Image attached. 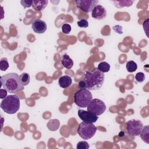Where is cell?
<instances>
[{
  "label": "cell",
  "mask_w": 149,
  "mask_h": 149,
  "mask_svg": "<svg viewBox=\"0 0 149 149\" xmlns=\"http://www.w3.org/2000/svg\"><path fill=\"white\" fill-rule=\"evenodd\" d=\"M2 87L10 93H16L24 90L19 80V76L16 73H9L1 77Z\"/></svg>",
  "instance_id": "cell-2"
},
{
  "label": "cell",
  "mask_w": 149,
  "mask_h": 149,
  "mask_svg": "<svg viewBox=\"0 0 149 149\" xmlns=\"http://www.w3.org/2000/svg\"><path fill=\"white\" fill-rule=\"evenodd\" d=\"M72 78L68 75L62 76L60 77L58 80L59 86L63 88H66L70 87L72 84Z\"/></svg>",
  "instance_id": "cell-12"
},
{
  "label": "cell",
  "mask_w": 149,
  "mask_h": 149,
  "mask_svg": "<svg viewBox=\"0 0 149 149\" xmlns=\"http://www.w3.org/2000/svg\"><path fill=\"white\" fill-rule=\"evenodd\" d=\"M48 1L47 0H34L33 1V8L37 11H41L47 6Z\"/></svg>",
  "instance_id": "cell-13"
},
{
  "label": "cell",
  "mask_w": 149,
  "mask_h": 149,
  "mask_svg": "<svg viewBox=\"0 0 149 149\" xmlns=\"http://www.w3.org/2000/svg\"><path fill=\"white\" fill-rule=\"evenodd\" d=\"M126 69L129 72H134L137 69V63L133 61H129L126 63Z\"/></svg>",
  "instance_id": "cell-20"
},
{
  "label": "cell",
  "mask_w": 149,
  "mask_h": 149,
  "mask_svg": "<svg viewBox=\"0 0 149 149\" xmlns=\"http://www.w3.org/2000/svg\"><path fill=\"white\" fill-rule=\"evenodd\" d=\"M123 135H124V133H123V132H120L119 134V137H122Z\"/></svg>",
  "instance_id": "cell-29"
},
{
  "label": "cell",
  "mask_w": 149,
  "mask_h": 149,
  "mask_svg": "<svg viewBox=\"0 0 149 149\" xmlns=\"http://www.w3.org/2000/svg\"><path fill=\"white\" fill-rule=\"evenodd\" d=\"M9 63L6 58H2L0 61V70L1 71H5L9 68Z\"/></svg>",
  "instance_id": "cell-21"
},
{
  "label": "cell",
  "mask_w": 149,
  "mask_h": 149,
  "mask_svg": "<svg viewBox=\"0 0 149 149\" xmlns=\"http://www.w3.org/2000/svg\"><path fill=\"white\" fill-rule=\"evenodd\" d=\"M1 108L5 113L14 114L20 108V98L15 94L7 95L1 101Z\"/></svg>",
  "instance_id": "cell-3"
},
{
  "label": "cell",
  "mask_w": 149,
  "mask_h": 149,
  "mask_svg": "<svg viewBox=\"0 0 149 149\" xmlns=\"http://www.w3.org/2000/svg\"><path fill=\"white\" fill-rule=\"evenodd\" d=\"M78 116L79 118L84 122L90 123H94L97 122L98 116L94 115V113L83 109L78 110L77 112Z\"/></svg>",
  "instance_id": "cell-9"
},
{
  "label": "cell",
  "mask_w": 149,
  "mask_h": 149,
  "mask_svg": "<svg viewBox=\"0 0 149 149\" xmlns=\"http://www.w3.org/2000/svg\"><path fill=\"white\" fill-rule=\"evenodd\" d=\"M97 0H77L75 1L76 6L86 13H89L92 11L93 8L98 5Z\"/></svg>",
  "instance_id": "cell-8"
},
{
  "label": "cell",
  "mask_w": 149,
  "mask_h": 149,
  "mask_svg": "<svg viewBox=\"0 0 149 149\" xmlns=\"http://www.w3.org/2000/svg\"><path fill=\"white\" fill-rule=\"evenodd\" d=\"M20 3L24 7V8H30L33 5V1H31V0H22L20 1Z\"/></svg>",
  "instance_id": "cell-26"
},
{
  "label": "cell",
  "mask_w": 149,
  "mask_h": 149,
  "mask_svg": "<svg viewBox=\"0 0 149 149\" xmlns=\"http://www.w3.org/2000/svg\"><path fill=\"white\" fill-rule=\"evenodd\" d=\"M97 127L93 123L81 122L77 127V132L79 136L83 140H88L95 134Z\"/></svg>",
  "instance_id": "cell-5"
},
{
  "label": "cell",
  "mask_w": 149,
  "mask_h": 149,
  "mask_svg": "<svg viewBox=\"0 0 149 149\" xmlns=\"http://www.w3.org/2000/svg\"><path fill=\"white\" fill-rule=\"evenodd\" d=\"M30 75L27 73H23L19 76V80L22 86H27L30 83Z\"/></svg>",
  "instance_id": "cell-17"
},
{
  "label": "cell",
  "mask_w": 149,
  "mask_h": 149,
  "mask_svg": "<svg viewBox=\"0 0 149 149\" xmlns=\"http://www.w3.org/2000/svg\"><path fill=\"white\" fill-rule=\"evenodd\" d=\"M31 28L36 33L42 34L46 31L47 26L44 20L40 19H36L31 24Z\"/></svg>",
  "instance_id": "cell-10"
},
{
  "label": "cell",
  "mask_w": 149,
  "mask_h": 149,
  "mask_svg": "<svg viewBox=\"0 0 149 149\" xmlns=\"http://www.w3.org/2000/svg\"><path fill=\"white\" fill-rule=\"evenodd\" d=\"M97 68L99 70L104 73L109 72L110 70V65L107 62H101L98 64Z\"/></svg>",
  "instance_id": "cell-19"
},
{
  "label": "cell",
  "mask_w": 149,
  "mask_h": 149,
  "mask_svg": "<svg viewBox=\"0 0 149 149\" xmlns=\"http://www.w3.org/2000/svg\"><path fill=\"white\" fill-rule=\"evenodd\" d=\"M1 93H0V95H1V98L3 99L7 96V91L5 89H1L0 90Z\"/></svg>",
  "instance_id": "cell-27"
},
{
  "label": "cell",
  "mask_w": 149,
  "mask_h": 149,
  "mask_svg": "<svg viewBox=\"0 0 149 149\" xmlns=\"http://www.w3.org/2000/svg\"><path fill=\"white\" fill-rule=\"evenodd\" d=\"M61 63L64 68L69 69L73 66V61L67 54H63L61 58Z\"/></svg>",
  "instance_id": "cell-14"
},
{
  "label": "cell",
  "mask_w": 149,
  "mask_h": 149,
  "mask_svg": "<svg viewBox=\"0 0 149 149\" xmlns=\"http://www.w3.org/2000/svg\"><path fill=\"white\" fill-rule=\"evenodd\" d=\"M111 2L117 7L118 8H121L123 7H130L132 5L134 1L131 0H120V1H112Z\"/></svg>",
  "instance_id": "cell-15"
},
{
  "label": "cell",
  "mask_w": 149,
  "mask_h": 149,
  "mask_svg": "<svg viewBox=\"0 0 149 149\" xmlns=\"http://www.w3.org/2000/svg\"><path fill=\"white\" fill-rule=\"evenodd\" d=\"M60 126V122L58 119H51L48 121L47 124V126L48 129L51 131H55L58 130Z\"/></svg>",
  "instance_id": "cell-16"
},
{
  "label": "cell",
  "mask_w": 149,
  "mask_h": 149,
  "mask_svg": "<svg viewBox=\"0 0 149 149\" xmlns=\"http://www.w3.org/2000/svg\"><path fill=\"white\" fill-rule=\"evenodd\" d=\"M89 147L90 146L88 143L86 141H81L78 142L76 146L77 149H88Z\"/></svg>",
  "instance_id": "cell-22"
},
{
  "label": "cell",
  "mask_w": 149,
  "mask_h": 149,
  "mask_svg": "<svg viewBox=\"0 0 149 149\" xmlns=\"http://www.w3.org/2000/svg\"><path fill=\"white\" fill-rule=\"evenodd\" d=\"M143 127V125L139 120L131 119L126 123L127 132L132 136H137L140 135Z\"/></svg>",
  "instance_id": "cell-7"
},
{
  "label": "cell",
  "mask_w": 149,
  "mask_h": 149,
  "mask_svg": "<svg viewBox=\"0 0 149 149\" xmlns=\"http://www.w3.org/2000/svg\"><path fill=\"white\" fill-rule=\"evenodd\" d=\"M71 26L70 24H67V23H65L62 25V31L64 34H68L70 33V32L71 31Z\"/></svg>",
  "instance_id": "cell-24"
},
{
  "label": "cell",
  "mask_w": 149,
  "mask_h": 149,
  "mask_svg": "<svg viewBox=\"0 0 149 149\" xmlns=\"http://www.w3.org/2000/svg\"><path fill=\"white\" fill-rule=\"evenodd\" d=\"M107 16V11L104 6L100 5H96L92 10L91 16L97 20L104 19Z\"/></svg>",
  "instance_id": "cell-11"
},
{
  "label": "cell",
  "mask_w": 149,
  "mask_h": 149,
  "mask_svg": "<svg viewBox=\"0 0 149 149\" xmlns=\"http://www.w3.org/2000/svg\"><path fill=\"white\" fill-rule=\"evenodd\" d=\"M77 26L81 28H86L88 26V22L86 19H81L77 22Z\"/></svg>",
  "instance_id": "cell-25"
},
{
  "label": "cell",
  "mask_w": 149,
  "mask_h": 149,
  "mask_svg": "<svg viewBox=\"0 0 149 149\" xmlns=\"http://www.w3.org/2000/svg\"><path fill=\"white\" fill-rule=\"evenodd\" d=\"M78 87L80 88H86V84L84 80H81L78 83Z\"/></svg>",
  "instance_id": "cell-28"
},
{
  "label": "cell",
  "mask_w": 149,
  "mask_h": 149,
  "mask_svg": "<svg viewBox=\"0 0 149 149\" xmlns=\"http://www.w3.org/2000/svg\"><path fill=\"white\" fill-rule=\"evenodd\" d=\"M87 109L94 115L99 116L105 112L106 110V105L102 100L94 98L92 99L90 102L87 107Z\"/></svg>",
  "instance_id": "cell-6"
},
{
  "label": "cell",
  "mask_w": 149,
  "mask_h": 149,
  "mask_svg": "<svg viewBox=\"0 0 149 149\" xmlns=\"http://www.w3.org/2000/svg\"><path fill=\"white\" fill-rule=\"evenodd\" d=\"M135 79L139 83H141L145 80V74L143 72H138L135 75Z\"/></svg>",
  "instance_id": "cell-23"
},
{
  "label": "cell",
  "mask_w": 149,
  "mask_h": 149,
  "mask_svg": "<svg viewBox=\"0 0 149 149\" xmlns=\"http://www.w3.org/2000/svg\"><path fill=\"white\" fill-rule=\"evenodd\" d=\"M92 99V94L87 88H80L74 94V103L80 108L87 107Z\"/></svg>",
  "instance_id": "cell-4"
},
{
  "label": "cell",
  "mask_w": 149,
  "mask_h": 149,
  "mask_svg": "<svg viewBox=\"0 0 149 149\" xmlns=\"http://www.w3.org/2000/svg\"><path fill=\"white\" fill-rule=\"evenodd\" d=\"M148 130H149L148 126H146L143 127L141 132L140 134V137H141V139L143 140V141H145L147 143H149V141H148V135H149Z\"/></svg>",
  "instance_id": "cell-18"
},
{
  "label": "cell",
  "mask_w": 149,
  "mask_h": 149,
  "mask_svg": "<svg viewBox=\"0 0 149 149\" xmlns=\"http://www.w3.org/2000/svg\"><path fill=\"white\" fill-rule=\"evenodd\" d=\"M105 80L104 73L95 68L91 71H86L84 81L86 84V88L89 90L100 89L103 85Z\"/></svg>",
  "instance_id": "cell-1"
}]
</instances>
